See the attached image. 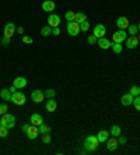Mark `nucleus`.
Wrapping results in <instances>:
<instances>
[{"instance_id":"obj_1","label":"nucleus","mask_w":140,"mask_h":155,"mask_svg":"<svg viewBox=\"0 0 140 155\" xmlns=\"http://www.w3.org/2000/svg\"><path fill=\"white\" fill-rule=\"evenodd\" d=\"M98 145H100V141H98L97 136H88V137H86V140H84V148H86V151H88V152L95 151L98 148Z\"/></svg>"},{"instance_id":"obj_2","label":"nucleus","mask_w":140,"mask_h":155,"mask_svg":"<svg viewBox=\"0 0 140 155\" xmlns=\"http://www.w3.org/2000/svg\"><path fill=\"white\" fill-rule=\"evenodd\" d=\"M0 123H2V126L7 127V129H13V127L15 126L14 115H10V113H4V115H2V117H0Z\"/></svg>"},{"instance_id":"obj_3","label":"nucleus","mask_w":140,"mask_h":155,"mask_svg":"<svg viewBox=\"0 0 140 155\" xmlns=\"http://www.w3.org/2000/svg\"><path fill=\"white\" fill-rule=\"evenodd\" d=\"M11 102L14 105H17V106H21V105L25 104V95L22 94L21 91H15V92H13L11 94Z\"/></svg>"},{"instance_id":"obj_4","label":"nucleus","mask_w":140,"mask_h":155,"mask_svg":"<svg viewBox=\"0 0 140 155\" xmlns=\"http://www.w3.org/2000/svg\"><path fill=\"white\" fill-rule=\"evenodd\" d=\"M66 29H67V34L70 36H77L80 34V24L76 21H70V22H67Z\"/></svg>"},{"instance_id":"obj_5","label":"nucleus","mask_w":140,"mask_h":155,"mask_svg":"<svg viewBox=\"0 0 140 155\" xmlns=\"http://www.w3.org/2000/svg\"><path fill=\"white\" fill-rule=\"evenodd\" d=\"M126 29H119V31H116V32H114V35H112V39H114V42L116 43H122L126 41Z\"/></svg>"},{"instance_id":"obj_6","label":"nucleus","mask_w":140,"mask_h":155,"mask_svg":"<svg viewBox=\"0 0 140 155\" xmlns=\"http://www.w3.org/2000/svg\"><path fill=\"white\" fill-rule=\"evenodd\" d=\"M25 134H27V137L29 138V140H35L38 136H39V129H38V126H34V124H29L28 130L25 131Z\"/></svg>"},{"instance_id":"obj_7","label":"nucleus","mask_w":140,"mask_h":155,"mask_svg":"<svg viewBox=\"0 0 140 155\" xmlns=\"http://www.w3.org/2000/svg\"><path fill=\"white\" fill-rule=\"evenodd\" d=\"M31 99H32L35 104H41V102L45 99V94H43V91L34 90L32 92H31Z\"/></svg>"},{"instance_id":"obj_8","label":"nucleus","mask_w":140,"mask_h":155,"mask_svg":"<svg viewBox=\"0 0 140 155\" xmlns=\"http://www.w3.org/2000/svg\"><path fill=\"white\" fill-rule=\"evenodd\" d=\"M17 31V27L14 25V22H7L6 25H4V36H7V38H11V36L14 35V32Z\"/></svg>"},{"instance_id":"obj_9","label":"nucleus","mask_w":140,"mask_h":155,"mask_svg":"<svg viewBox=\"0 0 140 155\" xmlns=\"http://www.w3.org/2000/svg\"><path fill=\"white\" fill-rule=\"evenodd\" d=\"M59 24H60V17H59L58 14H49V17H48V25L52 27V28H56V27H59Z\"/></svg>"},{"instance_id":"obj_10","label":"nucleus","mask_w":140,"mask_h":155,"mask_svg":"<svg viewBox=\"0 0 140 155\" xmlns=\"http://www.w3.org/2000/svg\"><path fill=\"white\" fill-rule=\"evenodd\" d=\"M139 45V38L136 35H130L126 38V48L128 49H135Z\"/></svg>"},{"instance_id":"obj_11","label":"nucleus","mask_w":140,"mask_h":155,"mask_svg":"<svg viewBox=\"0 0 140 155\" xmlns=\"http://www.w3.org/2000/svg\"><path fill=\"white\" fill-rule=\"evenodd\" d=\"M55 7H56V4H55L53 0H43L42 2V10L43 11H49V13H52V11L55 10Z\"/></svg>"},{"instance_id":"obj_12","label":"nucleus","mask_w":140,"mask_h":155,"mask_svg":"<svg viewBox=\"0 0 140 155\" xmlns=\"http://www.w3.org/2000/svg\"><path fill=\"white\" fill-rule=\"evenodd\" d=\"M29 123L34 124V126H41L43 123V117L39 115V113H32L31 117H29Z\"/></svg>"},{"instance_id":"obj_13","label":"nucleus","mask_w":140,"mask_h":155,"mask_svg":"<svg viewBox=\"0 0 140 155\" xmlns=\"http://www.w3.org/2000/svg\"><path fill=\"white\" fill-rule=\"evenodd\" d=\"M105 34H107V28L102 24H97L94 27V35L97 38H102V36H105Z\"/></svg>"},{"instance_id":"obj_14","label":"nucleus","mask_w":140,"mask_h":155,"mask_svg":"<svg viewBox=\"0 0 140 155\" xmlns=\"http://www.w3.org/2000/svg\"><path fill=\"white\" fill-rule=\"evenodd\" d=\"M13 85H14L17 90H22V88H25V85H27V78H25V77H17V78H14V81H13Z\"/></svg>"},{"instance_id":"obj_15","label":"nucleus","mask_w":140,"mask_h":155,"mask_svg":"<svg viewBox=\"0 0 140 155\" xmlns=\"http://www.w3.org/2000/svg\"><path fill=\"white\" fill-rule=\"evenodd\" d=\"M129 20L126 17H119L118 20H116V27H118L119 29H128V27H129Z\"/></svg>"},{"instance_id":"obj_16","label":"nucleus","mask_w":140,"mask_h":155,"mask_svg":"<svg viewBox=\"0 0 140 155\" xmlns=\"http://www.w3.org/2000/svg\"><path fill=\"white\" fill-rule=\"evenodd\" d=\"M118 145H119V141L116 140V137H112L107 140V148L109 151H115L116 148H118Z\"/></svg>"},{"instance_id":"obj_17","label":"nucleus","mask_w":140,"mask_h":155,"mask_svg":"<svg viewBox=\"0 0 140 155\" xmlns=\"http://www.w3.org/2000/svg\"><path fill=\"white\" fill-rule=\"evenodd\" d=\"M133 95L130 94V92H128V94L122 95V98H121V104L123 105V106H129V105L133 104Z\"/></svg>"},{"instance_id":"obj_18","label":"nucleus","mask_w":140,"mask_h":155,"mask_svg":"<svg viewBox=\"0 0 140 155\" xmlns=\"http://www.w3.org/2000/svg\"><path fill=\"white\" fill-rule=\"evenodd\" d=\"M98 46L101 48V49H109L112 45V42L109 39H107L105 36H102V38H98Z\"/></svg>"},{"instance_id":"obj_19","label":"nucleus","mask_w":140,"mask_h":155,"mask_svg":"<svg viewBox=\"0 0 140 155\" xmlns=\"http://www.w3.org/2000/svg\"><path fill=\"white\" fill-rule=\"evenodd\" d=\"M45 108H46L48 112H55L56 108H58V102L55 101L53 98H49L46 101V106H45Z\"/></svg>"},{"instance_id":"obj_20","label":"nucleus","mask_w":140,"mask_h":155,"mask_svg":"<svg viewBox=\"0 0 140 155\" xmlns=\"http://www.w3.org/2000/svg\"><path fill=\"white\" fill-rule=\"evenodd\" d=\"M109 131H107V130H101L100 133L97 134V138H98V141L100 143H107V140L109 138Z\"/></svg>"},{"instance_id":"obj_21","label":"nucleus","mask_w":140,"mask_h":155,"mask_svg":"<svg viewBox=\"0 0 140 155\" xmlns=\"http://www.w3.org/2000/svg\"><path fill=\"white\" fill-rule=\"evenodd\" d=\"M0 98L4 99V101H10L11 99V92L9 88H3V90L0 91Z\"/></svg>"},{"instance_id":"obj_22","label":"nucleus","mask_w":140,"mask_h":155,"mask_svg":"<svg viewBox=\"0 0 140 155\" xmlns=\"http://www.w3.org/2000/svg\"><path fill=\"white\" fill-rule=\"evenodd\" d=\"M111 49L114 51V53L119 54V53H122L123 51V48H122V43H116V42H112L111 45Z\"/></svg>"},{"instance_id":"obj_23","label":"nucleus","mask_w":140,"mask_h":155,"mask_svg":"<svg viewBox=\"0 0 140 155\" xmlns=\"http://www.w3.org/2000/svg\"><path fill=\"white\" fill-rule=\"evenodd\" d=\"M109 134H111L112 137H119V136H121V127L114 124V126L111 127V130H109Z\"/></svg>"},{"instance_id":"obj_24","label":"nucleus","mask_w":140,"mask_h":155,"mask_svg":"<svg viewBox=\"0 0 140 155\" xmlns=\"http://www.w3.org/2000/svg\"><path fill=\"white\" fill-rule=\"evenodd\" d=\"M86 20H87V15L84 14V13H76V18H74V21H76V22L81 24V22H84Z\"/></svg>"},{"instance_id":"obj_25","label":"nucleus","mask_w":140,"mask_h":155,"mask_svg":"<svg viewBox=\"0 0 140 155\" xmlns=\"http://www.w3.org/2000/svg\"><path fill=\"white\" fill-rule=\"evenodd\" d=\"M52 29H53L52 27L45 25L42 29H41V35H42V36H49L50 34H52Z\"/></svg>"},{"instance_id":"obj_26","label":"nucleus","mask_w":140,"mask_h":155,"mask_svg":"<svg viewBox=\"0 0 140 155\" xmlns=\"http://www.w3.org/2000/svg\"><path fill=\"white\" fill-rule=\"evenodd\" d=\"M137 31H139L137 25H135V24H129V27H128V34H129V35H136Z\"/></svg>"},{"instance_id":"obj_27","label":"nucleus","mask_w":140,"mask_h":155,"mask_svg":"<svg viewBox=\"0 0 140 155\" xmlns=\"http://www.w3.org/2000/svg\"><path fill=\"white\" fill-rule=\"evenodd\" d=\"M65 18H66V21H67V22L74 21V18H76V13H74V11H66Z\"/></svg>"},{"instance_id":"obj_28","label":"nucleus","mask_w":140,"mask_h":155,"mask_svg":"<svg viewBox=\"0 0 140 155\" xmlns=\"http://www.w3.org/2000/svg\"><path fill=\"white\" fill-rule=\"evenodd\" d=\"M38 129H39V133L43 134V133H50V127L46 126L45 123H42L41 126H38Z\"/></svg>"},{"instance_id":"obj_29","label":"nucleus","mask_w":140,"mask_h":155,"mask_svg":"<svg viewBox=\"0 0 140 155\" xmlns=\"http://www.w3.org/2000/svg\"><path fill=\"white\" fill-rule=\"evenodd\" d=\"M88 29H90V22L87 21V20L84 22H81V24H80V31H83V32H87Z\"/></svg>"},{"instance_id":"obj_30","label":"nucleus","mask_w":140,"mask_h":155,"mask_svg":"<svg viewBox=\"0 0 140 155\" xmlns=\"http://www.w3.org/2000/svg\"><path fill=\"white\" fill-rule=\"evenodd\" d=\"M129 92L133 95V97H137V95H140V87L139 85H133L132 88H130Z\"/></svg>"},{"instance_id":"obj_31","label":"nucleus","mask_w":140,"mask_h":155,"mask_svg":"<svg viewBox=\"0 0 140 155\" xmlns=\"http://www.w3.org/2000/svg\"><path fill=\"white\" fill-rule=\"evenodd\" d=\"M9 136V129L4 126H0V137L2 138H6Z\"/></svg>"},{"instance_id":"obj_32","label":"nucleus","mask_w":140,"mask_h":155,"mask_svg":"<svg viewBox=\"0 0 140 155\" xmlns=\"http://www.w3.org/2000/svg\"><path fill=\"white\" fill-rule=\"evenodd\" d=\"M43 94H45V97L49 99V98H55V95H56V91L52 90V88H49V90H46L45 92H43Z\"/></svg>"},{"instance_id":"obj_33","label":"nucleus","mask_w":140,"mask_h":155,"mask_svg":"<svg viewBox=\"0 0 140 155\" xmlns=\"http://www.w3.org/2000/svg\"><path fill=\"white\" fill-rule=\"evenodd\" d=\"M133 106L136 108V110H140V95H137V97L133 98Z\"/></svg>"},{"instance_id":"obj_34","label":"nucleus","mask_w":140,"mask_h":155,"mask_svg":"<svg viewBox=\"0 0 140 155\" xmlns=\"http://www.w3.org/2000/svg\"><path fill=\"white\" fill-rule=\"evenodd\" d=\"M42 141L45 143V144H49L50 141H52V137H50L49 133H43L42 134Z\"/></svg>"},{"instance_id":"obj_35","label":"nucleus","mask_w":140,"mask_h":155,"mask_svg":"<svg viewBox=\"0 0 140 155\" xmlns=\"http://www.w3.org/2000/svg\"><path fill=\"white\" fill-rule=\"evenodd\" d=\"M87 42L90 43V45H94V43H97V42H98V38L93 34V35H90L88 38H87Z\"/></svg>"},{"instance_id":"obj_36","label":"nucleus","mask_w":140,"mask_h":155,"mask_svg":"<svg viewBox=\"0 0 140 155\" xmlns=\"http://www.w3.org/2000/svg\"><path fill=\"white\" fill-rule=\"evenodd\" d=\"M7 110H9L7 104H0V116L4 115V113H7Z\"/></svg>"},{"instance_id":"obj_37","label":"nucleus","mask_w":140,"mask_h":155,"mask_svg":"<svg viewBox=\"0 0 140 155\" xmlns=\"http://www.w3.org/2000/svg\"><path fill=\"white\" fill-rule=\"evenodd\" d=\"M10 39H11V38H7V36L3 35V38L0 39V43H2L3 46H7V45H10Z\"/></svg>"},{"instance_id":"obj_38","label":"nucleus","mask_w":140,"mask_h":155,"mask_svg":"<svg viewBox=\"0 0 140 155\" xmlns=\"http://www.w3.org/2000/svg\"><path fill=\"white\" fill-rule=\"evenodd\" d=\"M22 42L27 43V45H31V43L34 42V39L31 38V36H28V35H24V36H22Z\"/></svg>"},{"instance_id":"obj_39","label":"nucleus","mask_w":140,"mask_h":155,"mask_svg":"<svg viewBox=\"0 0 140 155\" xmlns=\"http://www.w3.org/2000/svg\"><path fill=\"white\" fill-rule=\"evenodd\" d=\"M52 34H53V35H56V36H59V35H60V28H59V27L53 28V29H52Z\"/></svg>"},{"instance_id":"obj_40","label":"nucleus","mask_w":140,"mask_h":155,"mask_svg":"<svg viewBox=\"0 0 140 155\" xmlns=\"http://www.w3.org/2000/svg\"><path fill=\"white\" fill-rule=\"evenodd\" d=\"M119 144H126V137H122V136H119Z\"/></svg>"},{"instance_id":"obj_41","label":"nucleus","mask_w":140,"mask_h":155,"mask_svg":"<svg viewBox=\"0 0 140 155\" xmlns=\"http://www.w3.org/2000/svg\"><path fill=\"white\" fill-rule=\"evenodd\" d=\"M9 90H10V92H11V94H13V92H15V91H17V88H15L14 85H11L10 88H9Z\"/></svg>"},{"instance_id":"obj_42","label":"nucleus","mask_w":140,"mask_h":155,"mask_svg":"<svg viewBox=\"0 0 140 155\" xmlns=\"http://www.w3.org/2000/svg\"><path fill=\"white\" fill-rule=\"evenodd\" d=\"M28 127H29V124H24V126L21 127V129H22V131H24V133H25V131L28 130Z\"/></svg>"},{"instance_id":"obj_43","label":"nucleus","mask_w":140,"mask_h":155,"mask_svg":"<svg viewBox=\"0 0 140 155\" xmlns=\"http://www.w3.org/2000/svg\"><path fill=\"white\" fill-rule=\"evenodd\" d=\"M17 32L18 34H22V32H24V28H22V27H18V28H17Z\"/></svg>"},{"instance_id":"obj_44","label":"nucleus","mask_w":140,"mask_h":155,"mask_svg":"<svg viewBox=\"0 0 140 155\" xmlns=\"http://www.w3.org/2000/svg\"><path fill=\"white\" fill-rule=\"evenodd\" d=\"M137 28H139V32H140V22H139V24H137Z\"/></svg>"},{"instance_id":"obj_45","label":"nucleus","mask_w":140,"mask_h":155,"mask_svg":"<svg viewBox=\"0 0 140 155\" xmlns=\"http://www.w3.org/2000/svg\"><path fill=\"white\" fill-rule=\"evenodd\" d=\"M139 42H140V35H139Z\"/></svg>"},{"instance_id":"obj_46","label":"nucleus","mask_w":140,"mask_h":155,"mask_svg":"<svg viewBox=\"0 0 140 155\" xmlns=\"http://www.w3.org/2000/svg\"><path fill=\"white\" fill-rule=\"evenodd\" d=\"M0 126H2V123H0Z\"/></svg>"},{"instance_id":"obj_47","label":"nucleus","mask_w":140,"mask_h":155,"mask_svg":"<svg viewBox=\"0 0 140 155\" xmlns=\"http://www.w3.org/2000/svg\"><path fill=\"white\" fill-rule=\"evenodd\" d=\"M0 117H2V116H0Z\"/></svg>"}]
</instances>
